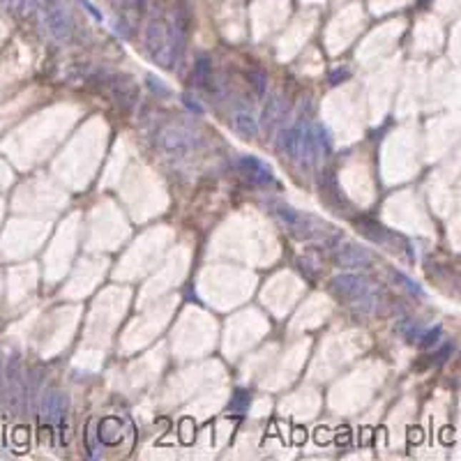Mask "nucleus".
I'll return each mask as SVG.
<instances>
[{"label":"nucleus","mask_w":461,"mask_h":461,"mask_svg":"<svg viewBox=\"0 0 461 461\" xmlns=\"http://www.w3.org/2000/svg\"><path fill=\"white\" fill-rule=\"evenodd\" d=\"M277 217L284 222V227L289 229L291 235L300 240H327V235H332V227H327L323 219H316L312 214L298 212L291 206H277Z\"/></svg>","instance_id":"1"},{"label":"nucleus","mask_w":461,"mask_h":461,"mask_svg":"<svg viewBox=\"0 0 461 461\" xmlns=\"http://www.w3.org/2000/svg\"><path fill=\"white\" fill-rule=\"evenodd\" d=\"M37 9H39V16H42V26L46 33L60 44L69 42L71 35H74V19H71V12L65 0H44Z\"/></svg>","instance_id":"2"},{"label":"nucleus","mask_w":461,"mask_h":461,"mask_svg":"<svg viewBox=\"0 0 461 461\" xmlns=\"http://www.w3.org/2000/svg\"><path fill=\"white\" fill-rule=\"evenodd\" d=\"M330 291L337 300L351 307H365L374 302V291L365 277L357 274H337L330 282Z\"/></svg>","instance_id":"3"},{"label":"nucleus","mask_w":461,"mask_h":461,"mask_svg":"<svg viewBox=\"0 0 461 461\" xmlns=\"http://www.w3.org/2000/svg\"><path fill=\"white\" fill-rule=\"evenodd\" d=\"M146 44L152 60L162 67H173V46H171V33H169V21L162 16H152L148 30H146Z\"/></svg>","instance_id":"4"},{"label":"nucleus","mask_w":461,"mask_h":461,"mask_svg":"<svg viewBox=\"0 0 461 461\" xmlns=\"http://www.w3.org/2000/svg\"><path fill=\"white\" fill-rule=\"evenodd\" d=\"M95 81H99V84L104 86V90L114 97V101L120 109H132L139 101V88L134 81L125 74L101 69L95 74Z\"/></svg>","instance_id":"5"},{"label":"nucleus","mask_w":461,"mask_h":461,"mask_svg":"<svg viewBox=\"0 0 461 461\" xmlns=\"http://www.w3.org/2000/svg\"><path fill=\"white\" fill-rule=\"evenodd\" d=\"M42 417L49 427L60 429L63 443L67 440V395L60 390H46L42 395Z\"/></svg>","instance_id":"6"},{"label":"nucleus","mask_w":461,"mask_h":461,"mask_svg":"<svg viewBox=\"0 0 461 461\" xmlns=\"http://www.w3.org/2000/svg\"><path fill=\"white\" fill-rule=\"evenodd\" d=\"M159 143H162L164 152H169L173 157H184L187 152L194 150V146H197V141H194L189 132L176 129V127H169L167 132H162Z\"/></svg>","instance_id":"7"},{"label":"nucleus","mask_w":461,"mask_h":461,"mask_svg":"<svg viewBox=\"0 0 461 461\" xmlns=\"http://www.w3.org/2000/svg\"><path fill=\"white\" fill-rule=\"evenodd\" d=\"M332 261H334V265H339V268H369V265L374 263L372 254L365 247H360V244H353V242L342 244V247L334 252Z\"/></svg>","instance_id":"8"},{"label":"nucleus","mask_w":461,"mask_h":461,"mask_svg":"<svg viewBox=\"0 0 461 461\" xmlns=\"http://www.w3.org/2000/svg\"><path fill=\"white\" fill-rule=\"evenodd\" d=\"M238 171L244 178L254 184H270L272 182V169L259 157H240L238 159Z\"/></svg>","instance_id":"9"},{"label":"nucleus","mask_w":461,"mask_h":461,"mask_svg":"<svg viewBox=\"0 0 461 461\" xmlns=\"http://www.w3.org/2000/svg\"><path fill=\"white\" fill-rule=\"evenodd\" d=\"M286 116V101L282 99V95H272L268 99V104L263 109V118H261V125L265 132H272Z\"/></svg>","instance_id":"10"},{"label":"nucleus","mask_w":461,"mask_h":461,"mask_svg":"<svg viewBox=\"0 0 461 461\" xmlns=\"http://www.w3.org/2000/svg\"><path fill=\"white\" fill-rule=\"evenodd\" d=\"M231 122H233V129L238 132V134L242 137H247V139H254V137H259V120L254 118V114L249 109H238V111H233V116H231Z\"/></svg>","instance_id":"11"},{"label":"nucleus","mask_w":461,"mask_h":461,"mask_svg":"<svg viewBox=\"0 0 461 461\" xmlns=\"http://www.w3.org/2000/svg\"><path fill=\"white\" fill-rule=\"evenodd\" d=\"M300 132H302V125H295L284 129L279 134V150L286 152L291 159H300Z\"/></svg>","instance_id":"12"},{"label":"nucleus","mask_w":461,"mask_h":461,"mask_svg":"<svg viewBox=\"0 0 461 461\" xmlns=\"http://www.w3.org/2000/svg\"><path fill=\"white\" fill-rule=\"evenodd\" d=\"M362 233L367 235L369 240L381 242V244H385L387 240L392 238V233L387 231L385 227H381V224H376V222H362Z\"/></svg>","instance_id":"13"},{"label":"nucleus","mask_w":461,"mask_h":461,"mask_svg":"<svg viewBox=\"0 0 461 461\" xmlns=\"http://www.w3.org/2000/svg\"><path fill=\"white\" fill-rule=\"evenodd\" d=\"M210 74H212V65L206 56H201L194 65V81H197L199 88H206L210 84Z\"/></svg>","instance_id":"14"},{"label":"nucleus","mask_w":461,"mask_h":461,"mask_svg":"<svg viewBox=\"0 0 461 461\" xmlns=\"http://www.w3.org/2000/svg\"><path fill=\"white\" fill-rule=\"evenodd\" d=\"M249 408V392L244 390H235V395L231 397V404H229V411L235 415H244Z\"/></svg>","instance_id":"15"},{"label":"nucleus","mask_w":461,"mask_h":461,"mask_svg":"<svg viewBox=\"0 0 461 461\" xmlns=\"http://www.w3.org/2000/svg\"><path fill=\"white\" fill-rule=\"evenodd\" d=\"M438 337H440V327H432V330H420V334L415 337V342H417V346L429 348V346H436Z\"/></svg>","instance_id":"16"},{"label":"nucleus","mask_w":461,"mask_h":461,"mask_svg":"<svg viewBox=\"0 0 461 461\" xmlns=\"http://www.w3.org/2000/svg\"><path fill=\"white\" fill-rule=\"evenodd\" d=\"M148 84H150V90L157 92V95H162V97H169V95H171V90H169L167 86H164L159 79L152 76V74H148Z\"/></svg>","instance_id":"17"},{"label":"nucleus","mask_w":461,"mask_h":461,"mask_svg":"<svg viewBox=\"0 0 461 461\" xmlns=\"http://www.w3.org/2000/svg\"><path fill=\"white\" fill-rule=\"evenodd\" d=\"M247 76H249V81L254 84L256 92H259V95H263V92H265V76L259 74V71H252V74H247Z\"/></svg>","instance_id":"18"},{"label":"nucleus","mask_w":461,"mask_h":461,"mask_svg":"<svg viewBox=\"0 0 461 461\" xmlns=\"http://www.w3.org/2000/svg\"><path fill=\"white\" fill-rule=\"evenodd\" d=\"M122 7H129L132 12L143 14V9H146V0H122Z\"/></svg>","instance_id":"19"},{"label":"nucleus","mask_w":461,"mask_h":461,"mask_svg":"<svg viewBox=\"0 0 461 461\" xmlns=\"http://www.w3.org/2000/svg\"><path fill=\"white\" fill-rule=\"evenodd\" d=\"M182 101H184V106H187L189 111H194V114H203V106L197 104V99H192L189 95H182Z\"/></svg>","instance_id":"20"},{"label":"nucleus","mask_w":461,"mask_h":461,"mask_svg":"<svg viewBox=\"0 0 461 461\" xmlns=\"http://www.w3.org/2000/svg\"><path fill=\"white\" fill-rule=\"evenodd\" d=\"M397 279H402V282L406 284V289L411 291V293H415V295H422V289H420L417 284H413L411 279H408V277H404V274H397Z\"/></svg>","instance_id":"21"},{"label":"nucleus","mask_w":461,"mask_h":461,"mask_svg":"<svg viewBox=\"0 0 461 461\" xmlns=\"http://www.w3.org/2000/svg\"><path fill=\"white\" fill-rule=\"evenodd\" d=\"M344 79H348V71H346V69H337V71H332V74H330V84L337 86V84H339V81H344Z\"/></svg>","instance_id":"22"},{"label":"nucleus","mask_w":461,"mask_h":461,"mask_svg":"<svg viewBox=\"0 0 461 461\" xmlns=\"http://www.w3.org/2000/svg\"><path fill=\"white\" fill-rule=\"evenodd\" d=\"M81 5H84V7L88 9V12H90L92 16H95V19H97V21H101V14H99V12H97V9H95V5L86 3V0H81Z\"/></svg>","instance_id":"23"},{"label":"nucleus","mask_w":461,"mask_h":461,"mask_svg":"<svg viewBox=\"0 0 461 461\" xmlns=\"http://www.w3.org/2000/svg\"><path fill=\"white\" fill-rule=\"evenodd\" d=\"M420 5H427V3H432V0H417Z\"/></svg>","instance_id":"24"}]
</instances>
